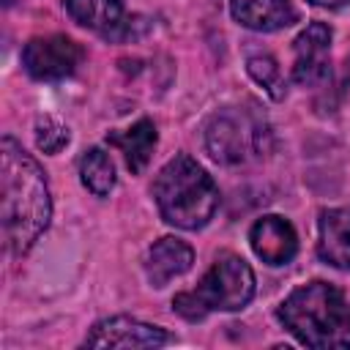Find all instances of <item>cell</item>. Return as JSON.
Masks as SVG:
<instances>
[{"mask_svg": "<svg viewBox=\"0 0 350 350\" xmlns=\"http://www.w3.org/2000/svg\"><path fill=\"white\" fill-rule=\"evenodd\" d=\"M276 317L306 347H350V301L339 287L328 282H309L295 287L279 304Z\"/></svg>", "mask_w": 350, "mask_h": 350, "instance_id": "obj_2", "label": "cell"}, {"mask_svg": "<svg viewBox=\"0 0 350 350\" xmlns=\"http://www.w3.org/2000/svg\"><path fill=\"white\" fill-rule=\"evenodd\" d=\"M107 142L115 145V148H120V153H123L126 167L131 170V175H139L148 167V161H150V156L156 150L159 134H156V126H153L150 118H139L137 123H131L123 131H109L107 134Z\"/></svg>", "mask_w": 350, "mask_h": 350, "instance_id": "obj_14", "label": "cell"}, {"mask_svg": "<svg viewBox=\"0 0 350 350\" xmlns=\"http://www.w3.org/2000/svg\"><path fill=\"white\" fill-rule=\"evenodd\" d=\"M79 178L90 194L109 197V191L115 189V164L109 153L101 148H88L79 159Z\"/></svg>", "mask_w": 350, "mask_h": 350, "instance_id": "obj_15", "label": "cell"}, {"mask_svg": "<svg viewBox=\"0 0 350 350\" xmlns=\"http://www.w3.org/2000/svg\"><path fill=\"white\" fill-rule=\"evenodd\" d=\"M85 60V46L63 33L36 36L22 49L25 71L38 82H60L71 77Z\"/></svg>", "mask_w": 350, "mask_h": 350, "instance_id": "obj_6", "label": "cell"}, {"mask_svg": "<svg viewBox=\"0 0 350 350\" xmlns=\"http://www.w3.org/2000/svg\"><path fill=\"white\" fill-rule=\"evenodd\" d=\"M3 3H5V5H11V3H14V0H3Z\"/></svg>", "mask_w": 350, "mask_h": 350, "instance_id": "obj_19", "label": "cell"}, {"mask_svg": "<svg viewBox=\"0 0 350 350\" xmlns=\"http://www.w3.org/2000/svg\"><path fill=\"white\" fill-rule=\"evenodd\" d=\"M254 271L252 265L232 252H221L194 290L178 293L172 298V309L189 320L200 323L211 312H238L254 298Z\"/></svg>", "mask_w": 350, "mask_h": 350, "instance_id": "obj_4", "label": "cell"}, {"mask_svg": "<svg viewBox=\"0 0 350 350\" xmlns=\"http://www.w3.org/2000/svg\"><path fill=\"white\" fill-rule=\"evenodd\" d=\"M172 342V334L161 325L142 323L129 314H115L107 320H98L90 334L85 336V347H123V350H139V347H161Z\"/></svg>", "mask_w": 350, "mask_h": 350, "instance_id": "obj_8", "label": "cell"}, {"mask_svg": "<svg viewBox=\"0 0 350 350\" xmlns=\"http://www.w3.org/2000/svg\"><path fill=\"white\" fill-rule=\"evenodd\" d=\"M52 219V197L38 161L14 139H0V224L5 252L25 257Z\"/></svg>", "mask_w": 350, "mask_h": 350, "instance_id": "obj_1", "label": "cell"}, {"mask_svg": "<svg viewBox=\"0 0 350 350\" xmlns=\"http://www.w3.org/2000/svg\"><path fill=\"white\" fill-rule=\"evenodd\" d=\"M191 265H194V249L175 235L159 238L145 254V276H148V284L156 290L183 276Z\"/></svg>", "mask_w": 350, "mask_h": 350, "instance_id": "obj_11", "label": "cell"}, {"mask_svg": "<svg viewBox=\"0 0 350 350\" xmlns=\"http://www.w3.org/2000/svg\"><path fill=\"white\" fill-rule=\"evenodd\" d=\"M317 232L320 260L350 271V208H325L317 219Z\"/></svg>", "mask_w": 350, "mask_h": 350, "instance_id": "obj_13", "label": "cell"}, {"mask_svg": "<svg viewBox=\"0 0 350 350\" xmlns=\"http://www.w3.org/2000/svg\"><path fill=\"white\" fill-rule=\"evenodd\" d=\"M63 5L79 27L107 41H129L134 36V22L126 16L123 0H63Z\"/></svg>", "mask_w": 350, "mask_h": 350, "instance_id": "obj_9", "label": "cell"}, {"mask_svg": "<svg viewBox=\"0 0 350 350\" xmlns=\"http://www.w3.org/2000/svg\"><path fill=\"white\" fill-rule=\"evenodd\" d=\"M150 191L161 219L178 230H202L219 211V186L189 153H175Z\"/></svg>", "mask_w": 350, "mask_h": 350, "instance_id": "obj_3", "label": "cell"}, {"mask_svg": "<svg viewBox=\"0 0 350 350\" xmlns=\"http://www.w3.org/2000/svg\"><path fill=\"white\" fill-rule=\"evenodd\" d=\"M312 5H317V8H342V5H347L350 0H309Z\"/></svg>", "mask_w": 350, "mask_h": 350, "instance_id": "obj_18", "label": "cell"}, {"mask_svg": "<svg viewBox=\"0 0 350 350\" xmlns=\"http://www.w3.org/2000/svg\"><path fill=\"white\" fill-rule=\"evenodd\" d=\"M68 139H71V134L60 120H55L49 115H41L36 120V145H38V150H44L49 156L60 153L68 145Z\"/></svg>", "mask_w": 350, "mask_h": 350, "instance_id": "obj_17", "label": "cell"}, {"mask_svg": "<svg viewBox=\"0 0 350 350\" xmlns=\"http://www.w3.org/2000/svg\"><path fill=\"white\" fill-rule=\"evenodd\" d=\"M249 243L252 252L265 262V265H287L298 254V232L290 224V219L279 213L260 216L252 230H249Z\"/></svg>", "mask_w": 350, "mask_h": 350, "instance_id": "obj_10", "label": "cell"}, {"mask_svg": "<svg viewBox=\"0 0 350 350\" xmlns=\"http://www.w3.org/2000/svg\"><path fill=\"white\" fill-rule=\"evenodd\" d=\"M293 71L290 79L301 88H317L331 79V27L325 22L306 25L293 41Z\"/></svg>", "mask_w": 350, "mask_h": 350, "instance_id": "obj_7", "label": "cell"}, {"mask_svg": "<svg viewBox=\"0 0 350 350\" xmlns=\"http://www.w3.org/2000/svg\"><path fill=\"white\" fill-rule=\"evenodd\" d=\"M230 14L241 27L257 33L284 30L298 22V8L293 0H230Z\"/></svg>", "mask_w": 350, "mask_h": 350, "instance_id": "obj_12", "label": "cell"}, {"mask_svg": "<svg viewBox=\"0 0 350 350\" xmlns=\"http://www.w3.org/2000/svg\"><path fill=\"white\" fill-rule=\"evenodd\" d=\"M246 71L249 77L273 98V101H282L284 98V77H282V68L276 63L273 55L268 52H257V55H249L246 57Z\"/></svg>", "mask_w": 350, "mask_h": 350, "instance_id": "obj_16", "label": "cell"}, {"mask_svg": "<svg viewBox=\"0 0 350 350\" xmlns=\"http://www.w3.org/2000/svg\"><path fill=\"white\" fill-rule=\"evenodd\" d=\"M262 137H271V129L262 118H249L235 109H221L205 123V148L216 164H243L249 153H262Z\"/></svg>", "mask_w": 350, "mask_h": 350, "instance_id": "obj_5", "label": "cell"}]
</instances>
